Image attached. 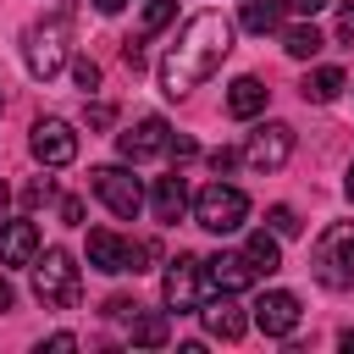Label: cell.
I'll return each mask as SVG.
<instances>
[{
  "mask_svg": "<svg viewBox=\"0 0 354 354\" xmlns=\"http://www.w3.org/2000/svg\"><path fill=\"white\" fill-rule=\"evenodd\" d=\"M227 50H232V22L221 11H194L177 28V39L166 44V55H160V88L171 100L188 94V88H199L227 61Z\"/></svg>",
  "mask_w": 354,
  "mask_h": 354,
  "instance_id": "obj_1",
  "label": "cell"
},
{
  "mask_svg": "<svg viewBox=\"0 0 354 354\" xmlns=\"http://www.w3.org/2000/svg\"><path fill=\"white\" fill-rule=\"evenodd\" d=\"M310 277L332 293L354 288V221H332L310 249Z\"/></svg>",
  "mask_w": 354,
  "mask_h": 354,
  "instance_id": "obj_2",
  "label": "cell"
},
{
  "mask_svg": "<svg viewBox=\"0 0 354 354\" xmlns=\"http://www.w3.org/2000/svg\"><path fill=\"white\" fill-rule=\"evenodd\" d=\"M77 260L66 254V249H44L39 260H33V293H39V304L44 310H72L77 304Z\"/></svg>",
  "mask_w": 354,
  "mask_h": 354,
  "instance_id": "obj_3",
  "label": "cell"
},
{
  "mask_svg": "<svg viewBox=\"0 0 354 354\" xmlns=\"http://www.w3.org/2000/svg\"><path fill=\"white\" fill-rule=\"evenodd\" d=\"M243 216H249V194L232 188V183H221V177L194 194V221H199L205 232H238Z\"/></svg>",
  "mask_w": 354,
  "mask_h": 354,
  "instance_id": "obj_4",
  "label": "cell"
},
{
  "mask_svg": "<svg viewBox=\"0 0 354 354\" xmlns=\"http://www.w3.org/2000/svg\"><path fill=\"white\" fill-rule=\"evenodd\" d=\"M149 254H155V243H127V238H116L111 227H94V232H88V266L105 271V277H122V271L138 277Z\"/></svg>",
  "mask_w": 354,
  "mask_h": 354,
  "instance_id": "obj_5",
  "label": "cell"
},
{
  "mask_svg": "<svg viewBox=\"0 0 354 354\" xmlns=\"http://www.w3.org/2000/svg\"><path fill=\"white\" fill-rule=\"evenodd\" d=\"M88 188H94V199H100L111 216H122V221H133V216L144 210V188H138V177H133L127 166H94V171H88Z\"/></svg>",
  "mask_w": 354,
  "mask_h": 354,
  "instance_id": "obj_6",
  "label": "cell"
},
{
  "mask_svg": "<svg viewBox=\"0 0 354 354\" xmlns=\"http://www.w3.org/2000/svg\"><path fill=\"white\" fill-rule=\"evenodd\" d=\"M238 155H243L249 171H282L288 155H293V127H288V122H260V127L243 138Z\"/></svg>",
  "mask_w": 354,
  "mask_h": 354,
  "instance_id": "obj_7",
  "label": "cell"
},
{
  "mask_svg": "<svg viewBox=\"0 0 354 354\" xmlns=\"http://www.w3.org/2000/svg\"><path fill=\"white\" fill-rule=\"evenodd\" d=\"M205 260L199 254H177L171 266H166V282H160V299H166V310H199L205 304Z\"/></svg>",
  "mask_w": 354,
  "mask_h": 354,
  "instance_id": "obj_8",
  "label": "cell"
},
{
  "mask_svg": "<svg viewBox=\"0 0 354 354\" xmlns=\"http://www.w3.org/2000/svg\"><path fill=\"white\" fill-rule=\"evenodd\" d=\"M22 61H28V72L33 77H55L61 66H66V28L61 22H44V28H28L22 33Z\"/></svg>",
  "mask_w": 354,
  "mask_h": 354,
  "instance_id": "obj_9",
  "label": "cell"
},
{
  "mask_svg": "<svg viewBox=\"0 0 354 354\" xmlns=\"http://www.w3.org/2000/svg\"><path fill=\"white\" fill-rule=\"evenodd\" d=\"M28 149L39 166H72L77 160V127L61 122V116H39L33 133H28Z\"/></svg>",
  "mask_w": 354,
  "mask_h": 354,
  "instance_id": "obj_10",
  "label": "cell"
},
{
  "mask_svg": "<svg viewBox=\"0 0 354 354\" xmlns=\"http://www.w3.org/2000/svg\"><path fill=\"white\" fill-rule=\"evenodd\" d=\"M116 149H122V160L171 155V122H166V116H144V122H133L127 133H116Z\"/></svg>",
  "mask_w": 354,
  "mask_h": 354,
  "instance_id": "obj_11",
  "label": "cell"
},
{
  "mask_svg": "<svg viewBox=\"0 0 354 354\" xmlns=\"http://www.w3.org/2000/svg\"><path fill=\"white\" fill-rule=\"evenodd\" d=\"M205 282H210V293H243V288L260 282V271H254V260L243 249H232V254L221 249V254L205 260Z\"/></svg>",
  "mask_w": 354,
  "mask_h": 354,
  "instance_id": "obj_12",
  "label": "cell"
},
{
  "mask_svg": "<svg viewBox=\"0 0 354 354\" xmlns=\"http://www.w3.org/2000/svg\"><path fill=\"white\" fill-rule=\"evenodd\" d=\"M299 315H304V310H299V299H293L288 288H271V293H260V299H254V315H249V321H254L266 337H288V332L299 326Z\"/></svg>",
  "mask_w": 354,
  "mask_h": 354,
  "instance_id": "obj_13",
  "label": "cell"
},
{
  "mask_svg": "<svg viewBox=\"0 0 354 354\" xmlns=\"http://www.w3.org/2000/svg\"><path fill=\"white\" fill-rule=\"evenodd\" d=\"M39 260V227L28 216L0 221V266H33Z\"/></svg>",
  "mask_w": 354,
  "mask_h": 354,
  "instance_id": "obj_14",
  "label": "cell"
},
{
  "mask_svg": "<svg viewBox=\"0 0 354 354\" xmlns=\"http://www.w3.org/2000/svg\"><path fill=\"white\" fill-rule=\"evenodd\" d=\"M199 315H205V332H210V337H221V343H238V337L249 332V315L232 304V293L205 299V304H199Z\"/></svg>",
  "mask_w": 354,
  "mask_h": 354,
  "instance_id": "obj_15",
  "label": "cell"
},
{
  "mask_svg": "<svg viewBox=\"0 0 354 354\" xmlns=\"http://www.w3.org/2000/svg\"><path fill=\"white\" fill-rule=\"evenodd\" d=\"M149 210H155V221H177L183 210H194V194H188V183L171 171V177H155V188H149Z\"/></svg>",
  "mask_w": 354,
  "mask_h": 354,
  "instance_id": "obj_16",
  "label": "cell"
},
{
  "mask_svg": "<svg viewBox=\"0 0 354 354\" xmlns=\"http://www.w3.org/2000/svg\"><path fill=\"white\" fill-rule=\"evenodd\" d=\"M266 100H271V88H266L260 77H232V88H227V111H232L238 122L260 116V111H266Z\"/></svg>",
  "mask_w": 354,
  "mask_h": 354,
  "instance_id": "obj_17",
  "label": "cell"
},
{
  "mask_svg": "<svg viewBox=\"0 0 354 354\" xmlns=\"http://www.w3.org/2000/svg\"><path fill=\"white\" fill-rule=\"evenodd\" d=\"M348 88V77L337 72V66H315L304 83H299V94H304V105H332L337 94Z\"/></svg>",
  "mask_w": 354,
  "mask_h": 354,
  "instance_id": "obj_18",
  "label": "cell"
},
{
  "mask_svg": "<svg viewBox=\"0 0 354 354\" xmlns=\"http://www.w3.org/2000/svg\"><path fill=\"white\" fill-rule=\"evenodd\" d=\"M321 44H326V39H321V28H315V22H293V28H282V50H288L293 61H315V55H321Z\"/></svg>",
  "mask_w": 354,
  "mask_h": 354,
  "instance_id": "obj_19",
  "label": "cell"
},
{
  "mask_svg": "<svg viewBox=\"0 0 354 354\" xmlns=\"http://www.w3.org/2000/svg\"><path fill=\"white\" fill-rule=\"evenodd\" d=\"M243 254L254 260V271H260V277H271V271L282 266V238H277V232H249Z\"/></svg>",
  "mask_w": 354,
  "mask_h": 354,
  "instance_id": "obj_20",
  "label": "cell"
},
{
  "mask_svg": "<svg viewBox=\"0 0 354 354\" xmlns=\"http://www.w3.org/2000/svg\"><path fill=\"white\" fill-rule=\"evenodd\" d=\"M166 337H171L166 310H138V315H133V343H138V348H160Z\"/></svg>",
  "mask_w": 354,
  "mask_h": 354,
  "instance_id": "obj_21",
  "label": "cell"
},
{
  "mask_svg": "<svg viewBox=\"0 0 354 354\" xmlns=\"http://www.w3.org/2000/svg\"><path fill=\"white\" fill-rule=\"evenodd\" d=\"M243 28L249 33H277L282 28V0H243Z\"/></svg>",
  "mask_w": 354,
  "mask_h": 354,
  "instance_id": "obj_22",
  "label": "cell"
},
{
  "mask_svg": "<svg viewBox=\"0 0 354 354\" xmlns=\"http://www.w3.org/2000/svg\"><path fill=\"white\" fill-rule=\"evenodd\" d=\"M171 17H177V0H149V6H144V22H138V33L149 39V33H160Z\"/></svg>",
  "mask_w": 354,
  "mask_h": 354,
  "instance_id": "obj_23",
  "label": "cell"
},
{
  "mask_svg": "<svg viewBox=\"0 0 354 354\" xmlns=\"http://www.w3.org/2000/svg\"><path fill=\"white\" fill-rule=\"evenodd\" d=\"M266 221H271V232H277V238H299V216H293V205H271V216H266Z\"/></svg>",
  "mask_w": 354,
  "mask_h": 354,
  "instance_id": "obj_24",
  "label": "cell"
},
{
  "mask_svg": "<svg viewBox=\"0 0 354 354\" xmlns=\"http://www.w3.org/2000/svg\"><path fill=\"white\" fill-rule=\"evenodd\" d=\"M72 77H77V88H83V94H94V88H100V66H94L88 55H83V61L72 66Z\"/></svg>",
  "mask_w": 354,
  "mask_h": 354,
  "instance_id": "obj_25",
  "label": "cell"
},
{
  "mask_svg": "<svg viewBox=\"0 0 354 354\" xmlns=\"http://www.w3.org/2000/svg\"><path fill=\"white\" fill-rule=\"evenodd\" d=\"M238 160H243L238 149H210V171H216V177H227V171H232Z\"/></svg>",
  "mask_w": 354,
  "mask_h": 354,
  "instance_id": "obj_26",
  "label": "cell"
},
{
  "mask_svg": "<svg viewBox=\"0 0 354 354\" xmlns=\"http://www.w3.org/2000/svg\"><path fill=\"white\" fill-rule=\"evenodd\" d=\"M105 315H111V321H133V315H138V304L116 293V299H105Z\"/></svg>",
  "mask_w": 354,
  "mask_h": 354,
  "instance_id": "obj_27",
  "label": "cell"
},
{
  "mask_svg": "<svg viewBox=\"0 0 354 354\" xmlns=\"http://www.w3.org/2000/svg\"><path fill=\"white\" fill-rule=\"evenodd\" d=\"M337 39H343V44H354V0H343V6H337Z\"/></svg>",
  "mask_w": 354,
  "mask_h": 354,
  "instance_id": "obj_28",
  "label": "cell"
},
{
  "mask_svg": "<svg viewBox=\"0 0 354 354\" xmlns=\"http://www.w3.org/2000/svg\"><path fill=\"white\" fill-rule=\"evenodd\" d=\"M28 205H44V199H55V183L50 177H39V183H28V194H22Z\"/></svg>",
  "mask_w": 354,
  "mask_h": 354,
  "instance_id": "obj_29",
  "label": "cell"
},
{
  "mask_svg": "<svg viewBox=\"0 0 354 354\" xmlns=\"http://www.w3.org/2000/svg\"><path fill=\"white\" fill-rule=\"evenodd\" d=\"M61 221H66V227H83V199H77V194L61 199Z\"/></svg>",
  "mask_w": 354,
  "mask_h": 354,
  "instance_id": "obj_30",
  "label": "cell"
},
{
  "mask_svg": "<svg viewBox=\"0 0 354 354\" xmlns=\"http://www.w3.org/2000/svg\"><path fill=\"white\" fill-rule=\"evenodd\" d=\"M332 0H282V11H293V17H315V11H326Z\"/></svg>",
  "mask_w": 354,
  "mask_h": 354,
  "instance_id": "obj_31",
  "label": "cell"
},
{
  "mask_svg": "<svg viewBox=\"0 0 354 354\" xmlns=\"http://www.w3.org/2000/svg\"><path fill=\"white\" fill-rule=\"evenodd\" d=\"M44 348H50V354H72V348H77V337H72V332H55Z\"/></svg>",
  "mask_w": 354,
  "mask_h": 354,
  "instance_id": "obj_32",
  "label": "cell"
},
{
  "mask_svg": "<svg viewBox=\"0 0 354 354\" xmlns=\"http://www.w3.org/2000/svg\"><path fill=\"white\" fill-rule=\"evenodd\" d=\"M111 116H116L111 105H88V127H111Z\"/></svg>",
  "mask_w": 354,
  "mask_h": 354,
  "instance_id": "obj_33",
  "label": "cell"
},
{
  "mask_svg": "<svg viewBox=\"0 0 354 354\" xmlns=\"http://www.w3.org/2000/svg\"><path fill=\"white\" fill-rule=\"evenodd\" d=\"M171 155H177V160H194V138H177V133H171Z\"/></svg>",
  "mask_w": 354,
  "mask_h": 354,
  "instance_id": "obj_34",
  "label": "cell"
},
{
  "mask_svg": "<svg viewBox=\"0 0 354 354\" xmlns=\"http://www.w3.org/2000/svg\"><path fill=\"white\" fill-rule=\"evenodd\" d=\"M11 304H17V288H11V282H6V277H0V315H6V310H11Z\"/></svg>",
  "mask_w": 354,
  "mask_h": 354,
  "instance_id": "obj_35",
  "label": "cell"
},
{
  "mask_svg": "<svg viewBox=\"0 0 354 354\" xmlns=\"http://www.w3.org/2000/svg\"><path fill=\"white\" fill-rule=\"evenodd\" d=\"M94 6H100V11H105V17H111V11H122V6H127V0H94Z\"/></svg>",
  "mask_w": 354,
  "mask_h": 354,
  "instance_id": "obj_36",
  "label": "cell"
},
{
  "mask_svg": "<svg viewBox=\"0 0 354 354\" xmlns=\"http://www.w3.org/2000/svg\"><path fill=\"white\" fill-rule=\"evenodd\" d=\"M6 205H11V188H6V183H0V210H6Z\"/></svg>",
  "mask_w": 354,
  "mask_h": 354,
  "instance_id": "obj_37",
  "label": "cell"
},
{
  "mask_svg": "<svg viewBox=\"0 0 354 354\" xmlns=\"http://www.w3.org/2000/svg\"><path fill=\"white\" fill-rule=\"evenodd\" d=\"M348 199H354V166H348Z\"/></svg>",
  "mask_w": 354,
  "mask_h": 354,
  "instance_id": "obj_38",
  "label": "cell"
},
{
  "mask_svg": "<svg viewBox=\"0 0 354 354\" xmlns=\"http://www.w3.org/2000/svg\"><path fill=\"white\" fill-rule=\"evenodd\" d=\"M0 111H6V94H0Z\"/></svg>",
  "mask_w": 354,
  "mask_h": 354,
  "instance_id": "obj_39",
  "label": "cell"
}]
</instances>
